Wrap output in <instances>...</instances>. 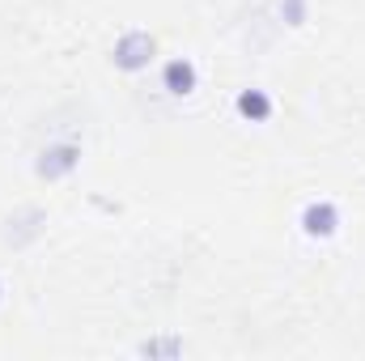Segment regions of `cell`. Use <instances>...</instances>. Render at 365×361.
Returning a JSON list of instances; mask_svg holds the SVG:
<instances>
[{"label":"cell","mask_w":365,"mask_h":361,"mask_svg":"<svg viewBox=\"0 0 365 361\" xmlns=\"http://www.w3.org/2000/svg\"><path fill=\"white\" fill-rule=\"evenodd\" d=\"M306 230H310V234H331V230H336V208H331V204L306 208Z\"/></svg>","instance_id":"obj_3"},{"label":"cell","mask_w":365,"mask_h":361,"mask_svg":"<svg viewBox=\"0 0 365 361\" xmlns=\"http://www.w3.org/2000/svg\"><path fill=\"white\" fill-rule=\"evenodd\" d=\"M166 90L170 93H191L195 90V68L187 60H170L166 64Z\"/></svg>","instance_id":"obj_2"},{"label":"cell","mask_w":365,"mask_h":361,"mask_svg":"<svg viewBox=\"0 0 365 361\" xmlns=\"http://www.w3.org/2000/svg\"><path fill=\"white\" fill-rule=\"evenodd\" d=\"M238 111H242V115H251V119H268V115H272V102H268V93L247 90L242 98H238Z\"/></svg>","instance_id":"obj_4"},{"label":"cell","mask_w":365,"mask_h":361,"mask_svg":"<svg viewBox=\"0 0 365 361\" xmlns=\"http://www.w3.org/2000/svg\"><path fill=\"white\" fill-rule=\"evenodd\" d=\"M149 60H153V39L149 34L132 30V34L119 39V47H115V64L119 68H145Z\"/></svg>","instance_id":"obj_1"}]
</instances>
